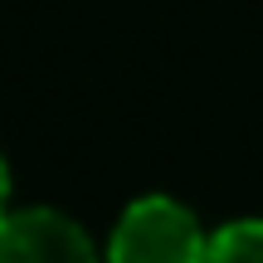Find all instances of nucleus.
I'll return each instance as SVG.
<instances>
[{
  "mask_svg": "<svg viewBox=\"0 0 263 263\" xmlns=\"http://www.w3.org/2000/svg\"><path fill=\"white\" fill-rule=\"evenodd\" d=\"M210 234L200 229L195 210L171 195L132 200L107 239V263H205Z\"/></svg>",
  "mask_w": 263,
  "mask_h": 263,
  "instance_id": "1",
  "label": "nucleus"
},
{
  "mask_svg": "<svg viewBox=\"0 0 263 263\" xmlns=\"http://www.w3.org/2000/svg\"><path fill=\"white\" fill-rule=\"evenodd\" d=\"M0 263H98V249L64 210H10L0 224Z\"/></svg>",
  "mask_w": 263,
  "mask_h": 263,
  "instance_id": "2",
  "label": "nucleus"
},
{
  "mask_svg": "<svg viewBox=\"0 0 263 263\" xmlns=\"http://www.w3.org/2000/svg\"><path fill=\"white\" fill-rule=\"evenodd\" d=\"M205 263H263V219H234L215 229Z\"/></svg>",
  "mask_w": 263,
  "mask_h": 263,
  "instance_id": "3",
  "label": "nucleus"
}]
</instances>
